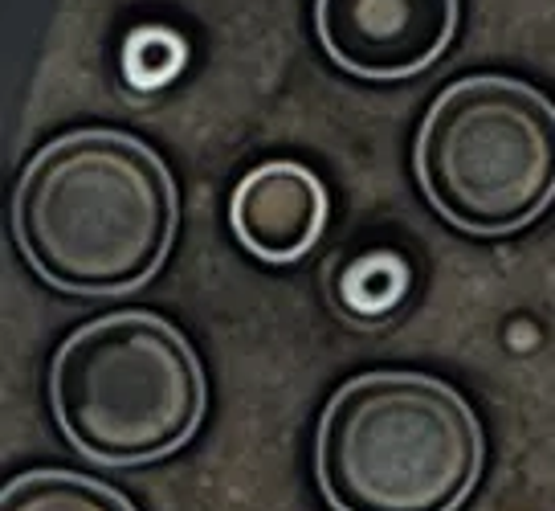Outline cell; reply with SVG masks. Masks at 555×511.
Listing matches in <instances>:
<instances>
[{"label": "cell", "instance_id": "obj_1", "mask_svg": "<svg viewBox=\"0 0 555 511\" xmlns=\"http://www.w3.org/2000/svg\"><path fill=\"white\" fill-rule=\"evenodd\" d=\"M180 193L156 148L82 127L50 140L13 189V242L62 295L115 299L159 274L176 242Z\"/></svg>", "mask_w": 555, "mask_h": 511}, {"label": "cell", "instance_id": "obj_2", "mask_svg": "<svg viewBox=\"0 0 555 511\" xmlns=\"http://www.w3.org/2000/svg\"><path fill=\"white\" fill-rule=\"evenodd\" d=\"M482 462L474 406L429 372H360L314 430V483L331 511H462Z\"/></svg>", "mask_w": 555, "mask_h": 511}, {"label": "cell", "instance_id": "obj_3", "mask_svg": "<svg viewBox=\"0 0 555 511\" xmlns=\"http://www.w3.org/2000/svg\"><path fill=\"white\" fill-rule=\"evenodd\" d=\"M205 365L156 311H115L62 340L50 365L57 434L94 467L131 471L176 455L205 422Z\"/></svg>", "mask_w": 555, "mask_h": 511}, {"label": "cell", "instance_id": "obj_4", "mask_svg": "<svg viewBox=\"0 0 555 511\" xmlns=\"http://www.w3.org/2000/svg\"><path fill=\"white\" fill-rule=\"evenodd\" d=\"M413 173L453 230H527L555 201V103L506 74L457 78L421 119Z\"/></svg>", "mask_w": 555, "mask_h": 511}, {"label": "cell", "instance_id": "obj_5", "mask_svg": "<svg viewBox=\"0 0 555 511\" xmlns=\"http://www.w3.org/2000/svg\"><path fill=\"white\" fill-rule=\"evenodd\" d=\"M462 0H314V37L364 82H404L434 66L457 34Z\"/></svg>", "mask_w": 555, "mask_h": 511}, {"label": "cell", "instance_id": "obj_6", "mask_svg": "<svg viewBox=\"0 0 555 511\" xmlns=\"http://www.w3.org/2000/svg\"><path fill=\"white\" fill-rule=\"evenodd\" d=\"M327 184L298 159H266L229 196V226L258 263L291 266L327 230Z\"/></svg>", "mask_w": 555, "mask_h": 511}, {"label": "cell", "instance_id": "obj_7", "mask_svg": "<svg viewBox=\"0 0 555 511\" xmlns=\"http://www.w3.org/2000/svg\"><path fill=\"white\" fill-rule=\"evenodd\" d=\"M409 286H413V274L400 254L367 250V254H356L335 266L331 295H335V307L344 311V319L360 323V328H376L404 307Z\"/></svg>", "mask_w": 555, "mask_h": 511}, {"label": "cell", "instance_id": "obj_8", "mask_svg": "<svg viewBox=\"0 0 555 511\" xmlns=\"http://www.w3.org/2000/svg\"><path fill=\"white\" fill-rule=\"evenodd\" d=\"M0 511H135V503L103 478L46 467L9 478L0 491Z\"/></svg>", "mask_w": 555, "mask_h": 511}, {"label": "cell", "instance_id": "obj_9", "mask_svg": "<svg viewBox=\"0 0 555 511\" xmlns=\"http://www.w3.org/2000/svg\"><path fill=\"white\" fill-rule=\"evenodd\" d=\"M184 62H189V46L168 25H143L122 46V78L135 90L172 87Z\"/></svg>", "mask_w": 555, "mask_h": 511}]
</instances>
